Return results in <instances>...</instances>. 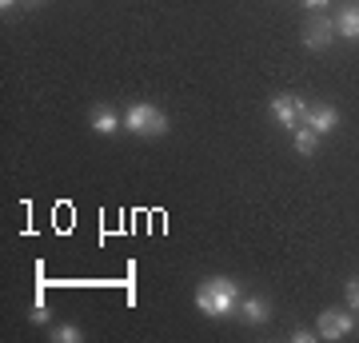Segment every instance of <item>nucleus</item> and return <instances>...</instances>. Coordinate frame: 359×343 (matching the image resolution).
I'll return each instance as SVG.
<instances>
[{
	"instance_id": "1",
	"label": "nucleus",
	"mask_w": 359,
	"mask_h": 343,
	"mask_svg": "<svg viewBox=\"0 0 359 343\" xmlns=\"http://www.w3.org/2000/svg\"><path fill=\"white\" fill-rule=\"evenodd\" d=\"M240 283L228 280V276H212V280H204L200 288H196V307L204 311V316L212 319H224L236 311V304H240Z\"/></svg>"
},
{
	"instance_id": "2",
	"label": "nucleus",
	"mask_w": 359,
	"mask_h": 343,
	"mask_svg": "<svg viewBox=\"0 0 359 343\" xmlns=\"http://www.w3.org/2000/svg\"><path fill=\"white\" fill-rule=\"evenodd\" d=\"M124 128H128L132 136H144V140H156V136H164L168 128V116L156 108V104H132L128 116H124Z\"/></svg>"
},
{
	"instance_id": "3",
	"label": "nucleus",
	"mask_w": 359,
	"mask_h": 343,
	"mask_svg": "<svg viewBox=\"0 0 359 343\" xmlns=\"http://www.w3.org/2000/svg\"><path fill=\"white\" fill-rule=\"evenodd\" d=\"M355 311L351 307H327V311H320V319H316V335H320L323 343H335V339H347L351 331H355Z\"/></svg>"
},
{
	"instance_id": "4",
	"label": "nucleus",
	"mask_w": 359,
	"mask_h": 343,
	"mask_svg": "<svg viewBox=\"0 0 359 343\" xmlns=\"http://www.w3.org/2000/svg\"><path fill=\"white\" fill-rule=\"evenodd\" d=\"M308 108V100L304 96H292V92H280V96H271L268 112L280 120V128H287V132H295L299 128V112Z\"/></svg>"
},
{
	"instance_id": "5",
	"label": "nucleus",
	"mask_w": 359,
	"mask_h": 343,
	"mask_svg": "<svg viewBox=\"0 0 359 343\" xmlns=\"http://www.w3.org/2000/svg\"><path fill=\"white\" fill-rule=\"evenodd\" d=\"M335 36H339V32H335V20L332 16H323V13L311 16L308 25H304V48L308 52H323Z\"/></svg>"
},
{
	"instance_id": "6",
	"label": "nucleus",
	"mask_w": 359,
	"mask_h": 343,
	"mask_svg": "<svg viewBox=\"0 0 359 343\" xmlns=\"http://www.w3.org/2000/svg\"><path fill=\"white\" fill-rule=\"evenodd\" d=\"M299 124H308V128H316L320 136H327V132L339 128V112H335L332 104H308V108L299 112Z\"/></svg>"
},
{
	"instance_id": "7",
	"label": "nucleus",
	"mask_w": 359,
	"mask_h": 343,
	"mask_svg": "<svg viewBox=\"0 0 359 343\" xmlns=\"http://www.w3.org/2000/svg\"><path fill=\"white\" fill-rule=\"evenodd\" d=\"M236 316L244 319V323H268V316H271V304L268 300H259V295H240V304H236Z\"/></svg>"
},
{
	"instance_id": "8",
	"label": "nucleus",
	"mask_w": 359,
	"mask_h": 343,
	"mask_svg": "<svg viewBox=\"0 0 359 343\" xmlns=\"http://www.w3.org/2000/svg\"><path fill=\"white\" fill-rule=\"evenodd\" d=\"M335 32H339L344 40H359V4L339 8V16H335Z\"/></svg>"
},
{
	"instance_id": "9",
	"label": "nucleus",
	"mask_w": 359,
	"mask_h": 343,
	"mask_svg": "<svg viewBox=\"0 0 359 343\" xmlns=\"http://www.w3.org/2000/svg\"><path fill=\"white\" fill-rule=\"evenodd\" d=\"M120 116L112 112V108H92V132H96V136H116V132H120Z\"/></svg>"
},
{
	"instance_id": "10",
	"label": "nucleus",
	"mask_w": 359,
	"mask_h": 343,
	"mask_svg": "<svg viewBox=\"0 0 359 343\" xmlns=\"http://www.w3.org/2000/svg\"><path fill=\"white\" fill-rule=\"evenodd\" d=\"M292 144H295V152H299V156H316V148H320V132L308 128V124H299L292 132Z\"/></svg>"
},
{
	"instance_id": "11",
	"label": "nucleus",
	"mask_w": 359,
	"mask_h": 343,
	"mask_svg": "<svg viewBox=\"0 0 359 343\" xmlns=\"http://www.w3.org/2000/svg\"><path fill=\"white\" fill-rule=\"evenodd\" d=\"M52 339H56V343H80V339H84V331H80L76 323H65V328L52 331Z\"/></svg>"
},
{
	"instance_id": "12",
	"label": "nucleus",
	"mask_w": 359,
	"mask_h": 343,
	"mask_svg": "<svg viewBox=\"0 0 359 343\" xmlns=\"http://www.w3.org/2000/svg\"><path fill=\"white\" fill-rule=\"evenodd\" d=\"M52 319V311H48V304H44V288L36 292V304H32V323H48Z\"/></svg>"
},
{
	"instance_id": "13",
	"label": "nucleus",
	"mask_w": 359,
	"mask_h": 343,
	"mask_svg": "<svg viewBox=\"0 0 359 343\" xmlns=\"http://www.w3.org/2000/svg\"><path fill=\"white\" fill-rule=\"evenodd\" d=\"M344 295H347V307H351V311H359V276H351V280H347Z\"/></svg>"
},
{
	"instance_id": "14",
	"label": "nucleus",
	"mask_w": 359,
	"mask_h": 343,
	"mask_svg": "<svg viewBox=\"0 0 359 343\" xmlns=\"http://www.w3.org/2000/svg\"><path fill=\"white\" fill-rule=\"evenodd\" d=\"M311 339H320V335H316V331H304V328L292 331V343H311Z\"/></svg>"
},
{
	"instance_id": "15",
	"label": "nucleus",
	"mask_w": 359,
	"mask_h": 343,
	"mask_svg": "<svg viewBox=\"0 0 359 343\" xmlns=\"http://www.w3.org/2000/svg\"><path fill=\"white\" fill-rule=\"evenodd\" d=\"M299 4H304V8H311V13H323V8H327L332 0H299Z\"/></svg>"
},
{
	"instance_id": "16",
	"label": "nucleus",
	"mask_w": 359,
	"mask_h": 343,
	"mask_svg": "<svg viewBox=\"0 0 359 343\" xmlns=\"http://www.w3.org/2000/svg\"><path fill=\"white\" fill-rule=\"evenodd\" d=\"M16 4H20V0H0V13H13Z\"/></svg>"
},
{
	"instance_id": "17",
	"label": "nucleus",
	"mask_w": 359,
	"mask_h": 343,
	"mask_svg": "<svg viewBox=\"0 0 359 343\" xmlns=\"http://www.w3.org/2000/svg\"><path fill=\"white\" fill-rule=\"evenodd\" d=\"M25 4H40V0H25Z\"/></svg>"
}]
</instances>
